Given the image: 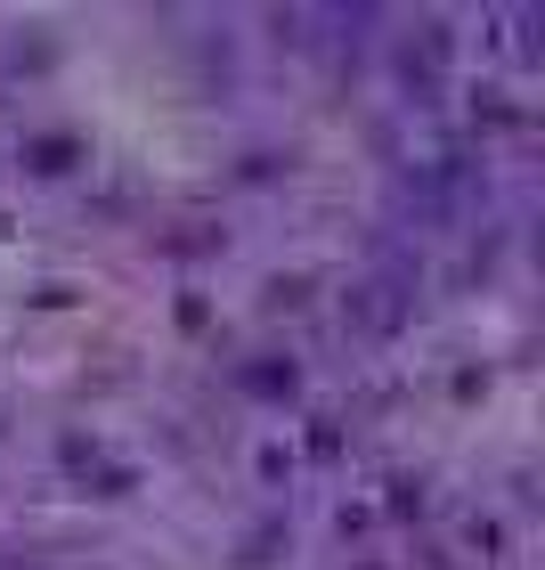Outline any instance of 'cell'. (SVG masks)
Segmentation results:
<instances>
[]
</instances>
